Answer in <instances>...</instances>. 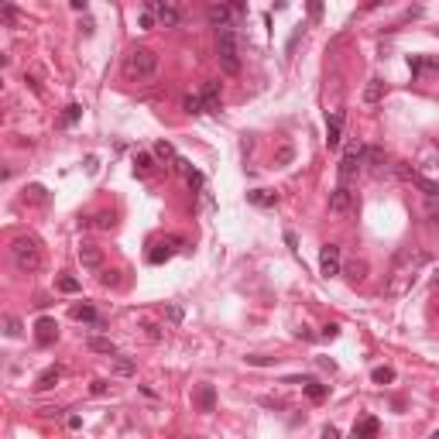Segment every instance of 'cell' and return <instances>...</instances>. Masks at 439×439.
<instances>
[{
	"label": "cell",
	"instance_id": "6da1fadb",
	"mask_svg": "<svg viewBox=\"0 0 439 439\" xmlns=\"http://www.w3.org/2000/svg\"><path fill=\"white\" fill-rule=\"evenodd\" d=\"M426 265H429V254L422 247H405V251H398V257H394V265H391V275H388V295H391V299H402L405 292H412L419 271Z\"/></svg>",
	"mask_w": 439,
	"mask_h": 439
},
{
	"label": "cell",
	"instance_id": "7a4b0ae2",
	"mask_svg": "<svg viewBox=\"0 0 439 439\" xmlns=\"http://www.w3.org/2000/svg\"><path fill=\"white\" fill-rule=\"evenodd\" d=\"M240 55H244V41L237 35V28H220L216 31V58H220V69L237 76L240 72Z\"/></svg>",
	"mask_w": 439,
	"mask_h": 439
},
{
	"label": "cell",
	"instance_id": "3957f363",
	"mask_svg": "<svg viewBox=\"0 0 439 439\" xmlns=\"http://www.w3.org/2000/svg\"><path fill=\"white\" fill-rule=\"evenodd\" d=\"M124 72H127V79L134 82H148L158 76V52L155 48H130L127 58H124Z\"/></svg>",
	"mask_w": 439,
	"mask_h": 439
},
{
	"label": "cell",
	"instance_id": "277c9868",
	"mask_svg": "<svg viewBox=\"0 0 439 439\" xmlns=\"http://www.w3.org/2000/svg\"><path fill=\"white\" fill-rule=\"evenodd\" d=\"M11 257H14V265L21 268V271H28V275L41 268V247H38L35 237H14Z\"/></svg>",
	"mask_w": 439,
	"mask_h": 439
},
{
	"label": "cell",
	"instance_id": "5b68a950",
	"mask_svg": "<svg viewBox=\"0 0 439 439\" xmlns=\"http://www.w3.org/2000/svg\"><path fill=\"white\" fill-rule=\"evenodd\" d=\"M364 155H367V148H364L360 141L347 144L343 158H340V168H336V172H340V185H350L360 172H364Z\"/></svg>",
	"mask_w": 439,
	"mask_h": 439
},
{
	"label": "cell",
	"instance_id": "8992f818",
	"mask_svg": "<svg viewBox=\"0 0 439 439\" xmlns=\"http://www.w3.org/2000/svg\"><path fill=\"white\" fill-rule=\"evenodd\" d=\"M350 209H354V189L350 185H336L330 192V213L333 216H347Z\"/></svg>",
	"mask_w": 439,
	"mask_h": 439
},
{
	"label": "cell",
	"instance_id": "52a82bcc",
	"mask_svg": "<svg viewBox=\"0 0 439 439\" xmlns=\"http://www.w3.org/2000/svg\"><path fill=\"white\" fill-rule=\"evenodd\" d=\"M76 254H79V265L86 268V271H100V268H103V247H100V244L82 240Z\"/></svg>",
	"mask_w": 439,
	"mask_h": 439
},
{
	"label": "cell",
	"instance_id": "ba28073f",
	"mask_svg": "<svg viewBox=\"0 0 439 439\" xmlns=\"http://www.w3.org/2000/svg\"><path fill=\"white\" fill-rule=\"evenodd\" d=\"M148 11L158 17L162 28H175V24L182 21V11L175 7V4H162V0H148Z\"/></svg>",
	"mask_w": 439,
	"mask_h": 439
},
{
	"label": "cell",
	"instance_id": "9c48e42d",
	"mask_svg": "<svg viewBox=\"0 0 439 439\" xmlns=\"http://www.w3.org/2000/svg\"><path fill=\"white\" fill-rule=\"evenodd\" d=\"M340 244H323V251H319V271H323V278H333L340 275Z\"/></svg>",
	"mask_w": 439,
	"mask_h": 439
},
{
	"label": "cell",
	"instance_id": "30bf717a",
	"mask_svg": "<svg viewBox=\"0 0 439 439\" xmlns=\"http://www.w3.org/2000/svg\"><path fill=\"white\" fill-rule=\"evenodd\" d=\"M199 100H203V114H220V82L209 79L199 90Z\"/></svg>",
	"mask_w": 439,
	"mask_h": 439
},
{
	"label": "cell",
	"instance_id": "8fae6325",
	"mask_svg": "<svg viewBox=\"0 0 439 439\" xmlns=\"http://www.w3.org/2000/svg\"><path fill=\"white\" fill-rule=\"evenodd\" d=\"M343 120H347V114H343V110H336V114L330 117V124H326V144H330V148H340V134H343Z\"/></svg>",
	"mask_w": 439,
	"mask_h": 439
},
{
	"label": "cell",
	"instance_id": "7c38bea8",
	"mask_svg": "<svg viewBox=\"0 0 439 439\" xmlns=\"http://www.w3.org/2000/svg\"><path fill=\"white\" fill-rule=\"evenodd\" d=\"M35 330H38L35 340L41 343V347H48V343H55V340H58V323H55V319H38Z\"/></svg>",
	"mask_w": 439,
	"mask_h": 439
},
{
	"label": "cell",
	"instance_id": "4fadbf2b",
	"mask_svg": "<svg viewBox=\"0 0 439 439\" xmlns=\"http://www.w3.org/2000/svg\"><path fill=\"white\" fill-rule=\"evenodd\" d=\"M58 378H62V367H58V364L45 367V370H41V374L35 378V391H48V388H55Z\"/></svg>",
	"mask_w": 439,
	"mask_h": 439
},
{
	"label": "cell",
	"instance_id": "5bb4252c",
	"mask_svg": "<svg viewBox=\"0 0 439 439\" xmlns=\"http://www.w3.org/2000/svg\"><path fill=\"white\" fill-rule=\"evenodd\" d=\"M408 65H412V72H415V76H432V72H439V58L412 55V58H408Z\"/></svg>",
	"mask_w": 439,
	"mask_h": 439
},
{
	"label": "cell",
	"instance_id": "9a60e30c",
	"mask_svg": "<svg viewBox=\"0 0 439 439\" xmlns=\"http://www.w3.org/2000/svg\"><path fill=\"white\" fill-rule=\"evenodd\" d=\"M196 405H199V412H213V408H216V388H213V384H199Z\"/></svg>",
	"mask_w": 439,
	"mask_h": 439
},
{
	"label": "cell",
	"instance_id": "2e32d148",
	"mask_svg": "<svg viewBox=\"0 0 439 439\" xmlns=\"http://www.w3.org/2000/svg\"><path fill=\"white\" fill-rule=\"evenodd\" d=\"M374 436H378V419L367 415V419H360L357 426H354V436L350 439H374Z\"/></svg>",
	"mask_w": 439,
	"mask_h": 439
},
{
	"label": "cell",
	"instance_id": "e0dca14e",
	"mask_svg": "<svg viewBox=\"0 0 439 439\" xmlns=\"http://www.w3.org/2000/svg\"><path fill=\"white\" fill-rule=\"evenodd\" d=\"M86 347H90L93 354H106V357H117V343H114V340H106V336H90V340H86Z\"/></svg>",
	"mask_w": 439,
	"mask_h": 439
},
{
	"label": "cell",
	"instance_id": "ac0fdd59",
	"mask_svg": "<svg viewBox=\"0 0 439 439\" xmlns=\"http://www.w3.org/2000/svg\"><path fill=\"white\" fill-rule=\"evenodd\" d=\"M384 93H388V86H384L381 79H370L367 86H364V103H381Z\"/></svg>",
	"mask_w": 439,
	"mask_h": 439
},
{
	"label": "cell",
	"instance_id": "d6986e66",
	"mask_svg": "<svg viewBox=\"0 0 439 439\" xmlns=\"http://www.w3.org/2000/svg\"><path fill=\"white\" fill-rule=\"evenodd\" d=\"M175 244H182V240H179V237L162 240V244H158V251H151V254H148V261H151V265H162L165 257H172V247H175Z\"/></svg>",
	"mask_w": 439,
	"mask_h": 439
},
{
	"label": "cell",
	"instance_id": "ffe728a7",
	"mask_svg": "<svg viewBox=\"0 0 439 439\" xmlns=\"http://www.w3.org/2000/svg\"><path fill=\"white\" fill-rule=\"evenodd\" d=\"M384 162H388L384 148H374V144H370V148H367V155H364V165H370L374 172H384Z\"/></svg>",
	"mask_w": 439,
	"mask_h": 439
},
{
	"label": "cell",
	"instance_id": "44dd1931",
	"mask_svg": "<svg viewBox=\"0 0 439 439\" xmlns=\"http://www.w3.org/2000/svg\"><path fill=\"white\" fill-rule=\"evenodd\" d=\"M72 319H82V323H93V326H103L93 305H72Z\"/></svg>",
	"mask_w": 439,
	"mask_h": 439
},
{
	"label": "cell",
	"instance_id": "7402d4cb",
	"mask_svg": "<svg viewBox=\"0 0 439 439\" xmlns=\"http://www.w3.org/2000/svg\"><path fill=\"white\" fill-rule=\"evenodd\" d=\"M134 370H138V367H134V360H130V357H120V354L114 357V374H117V378H130Z\"/></svg>",
	"mask_w": 439,
	"mask_h": 439
},
{
	"label": "cell",
	"instance_id": "603a6c76",
	"mask_svg": "<svg viewBox=\"0 0 439 439\" xmlns=\"http://www.w3.org/2000/svg\"><path fill=\"white\" fill-rule=\"evenodd\" d=\"M412 185H419L426 199H439V182H432V179H426V175H419V179H415Z\"/></svg>",
	"mask_w": 439,
	"mask_h": 439
},
{
	"label": "cell",
	"instance_id": "cb8c5ba5",
	"mask_svg": "<svg viewBox=\"0 0 439 439\" xmlns=\"http://www.w3.org/2000/svg\"><path fill=\"white\" fill-rule=\"evenodd\" d=\"M247 199H251L254 206H275V203H278L275 192H265V189H254V192H247Z\"/></svg>",
	"mask_w": 439,
	"mask_h": 439
},
{
	"label": "cell",
	"instance_id": "d4e9b609",
	"mask_svg": "<svg viewBox=\"0 0 439 439\" xmlns=\"http://www.w3.org/2000/svg\"><path fill=\"white\" fill-rule=\"evenodd\" d=\"M391 172L398 175L402 182H415V179H419V172H415V168H412L408 162H394V165H391Z\"/></svg>",
	"mask_w": 439,
	"mask_h": 439
},
{
	"label": "cell",
	"instance_id": "484cf974",
	"mask_svg": "<svg viewBox=\"0 0 439 439\" xmlns=\"http://www.w3.org/2000/svg\"><path fill=\"white\" fill-rule=\"evenodd\" d=\"M0 21L11 24V28H17V24H21V14H17V7H14V4H4V7H0Z\"/></svg>",
	"mask_w": 439,
	"mask_h": 439
},
{
	"label": "cell",
	"instance_id": "4316f807",
	"mask_svg": "<svg viewBox=\"0 0 439 439\" xmlns=\"http://www.w3.org/2000/svg\"><path fill=\"white\" fill-rule=\"evenodd\" d=\"M151 168H155V162H151V155H144V151H138V155H134V172H138V175H148Z\"/></svg>",
	"mask_w": 439,
	"mask_h": 439
},
{
	"label": "cell",
	"instance_id": "83f0119b",
	"mask_svg": "<svg viewBox=\"0 0 439 439\" xmlns=\"http://www.w3.org/2000/svg\"><path fill=\"white\" fill-rule=\"evenodd\" d=\"M155 158H162V162H179V158H175V148L168 141H158V144H155Z\"/></svg>",
	"mask_w": 439,
	"mask_h": 439
},
{
	"label": "cell",
	"instance_id": "f1b7e54d",
	"mask_svg": "<svg viewBox=\"0 0 439 439\" xmlns=\"http://www.w3.org/2000/svg\"><path fill=\"white\" fill-rule=\"evenodd\" d=\"M370 381H374V384H391L394 381V370L391 367H374V370H370Z\"/></svg>",
	"mask_w": 439,
	"mask_h": 439
},
{
	"label": "cell",
	"instance_id": "f546056e",
	"mask_svg": "<svg viewBox=\"0 0 439 439\" xmlns=\"http://www.w3.org/2000/svg\"><path fill=\"white\" fill-rule=\"evenodd\" d=\"M4 326H7L4 333L11 336V340H17V336L24 333V323H21V319H17V316H7V319H4Z\"/></svg>",
	"mask_w": 439,
	"mask_h": 439
},
{
	"label": "cell",
	"instance_id": "4dcf8cb0",
	"mask_svg": "<svg viewBox=\"0 0 439 439\" xmlns=\"http://www.w3.org/2000/svg\"><path fill=\"white\" fill-rule=\"evenodd\" d=\"M326 391H330V388H326V384H319V381H309V384H305V394H309L312 402H323Z\"/></svg>",
	"mask_w": 439,
	"mask_h": 439
},
{
	"label": "cell",
	"instance_id": "1f68e13d",
	"mask_svg": "<svg viewBox=\"0 0 439 439\" xmlns=\"http://www.w3.org/2000/svg\"><path fill=\"white\" fill-rule=\"evenodd\" d=\"M79 114H82V106H79V103H69V106H65V114H62V124H65V127H69V124H76V120H79Z\"/></svg>",
	"mask_w": 439,
	"mask_h": 439
},
{
	"label": "cell",
	"instance_id": "d6a6232c",
	"mask_svg": "<svg viewBox=\"0 0 439 439\" xmlns=\"http://www.w3.org/2000/svg\"><path fill=\"white\" fill-rule=\"evenodd\" d=\"M347 271H350V278H354V281H364V278H367V265H364V261L347 265Z\"/></svg>",
	"mask_w": 439,
	"mask_h": 439
},
{
	"label": "cell",
	"instance_id": "836d02e7",
	"mask_svg": "<svg viewBox=\"0 0 439 439\" xmlns=\"http://www.w3.org/2000/svg\"><path fill=\"white\" fill-rule=\"evenodd\" d=\"M185 110H189V114H203V100H199V93H196V96H185Z\"/></svg>",
	"mask_w": 439,
	"mask_h": 439
},
{
	"label": "cell",
	"instance_id": "e575fe53",
	"mask_svg": "<svg viewBox=\"0 0 439 439\" xmlns=\"http://www.w3.org/2000/svg\"><path fill=\"white\" fill-rule=\"evenodd\" d=\"M58 289L62 292H79V281H76V278H58Z\"/></svg>",
	"mask_w": 439,
	"mask_h": 439
},
{
	"label": "cell",
	"instance_id": "d590c367",
	"mask_svg": "<svg viewBox=\"0 0 439 439\" xmlns=\"http://www.w3.org/2000/svg\"><path fill=\"white\" fill-rule=\"evenodd\" d=\"M155 21H158V17H155V14H151V11H144V14H141V17H138V24H141V28H144V31H148V28H155Z\"/></svg>",
	"mask_w": 439,
	"mask_h": 439
},
{
	"label": "cell",
	"instance_id": "8d00e7d4",
	"mask_svg": "<svg viewBox=\"0 0 439 439\" xmlns=\"http://www.w3.org/2000/svg\"><path fill=\"white\" fill-rule=\"evenodd\" d=\"M426 213L432 220H439V199H426Z\"/></svg>",
	"mask_w": 439,
	"mask_h": 439
},
{
	"label": "cell",
	"instance_id": "74e56055",
	"mask_svg": "<svg viewBox=\"0 0 439 439\" xmlns=\"http://www.w3.org/2000/svg\"><path fill=\"white\" fill-rule=\"evenodd\" d=\"M96 227H100V230H110V227H114L110 213H100V216H96Z\"/></svg>",
	"mask_w": 439,
	"mask_h": 439
},
{
	"label": "cell",
	"instance_id": "f35d334b",
	"mask_svg": "<svg viewBox=\"0 0 439 439\" xmlns=\"http://www.w3.org/2000/svg\"><path fill=\"white\" fill-rule=\"evenodd\" d=\"M292 158H295V151H292V148H281V151H278V165H289Z\"/></svg>",
	"mask_w": 439,
	"mask_h": 439
},
{
	"label": "cell",
	"instance_id": "ab89813d",
	"mask_svg": "<svg viewBox=\"0 0 439 439\" xmlns=\"http://www.w3.org/2000/svg\"><path fill=\"white\" fill-rule=\"evenodd\" d=\"M100 281H103L106 289H114V285L120 281V278H117V271H106V275H100Z\"/></svg>",
	"mask_w": 439,
	"mask_h": 439
},
{
	"label": "cell",
	"instance_id": "60d3db41",
	"mask_svg": "<svg viewBox=\"0 0 439 439\" xmlns=\"http://www.w3.org/2000/svg\"><path fill=\"white\" fill-rule=\"evenodd\" d=\"M168 319H172V323H182V309H179V305H168Z\"/></svg>",
	"mask_w": 439,
	"mask_h": 439
},
{
	"label": "cell",
	"instance_id": "b9f144b4",
	"mask_svg": "<svg viewBox=\"0 0 439 439\" xmlns=\"http://www.w3.org/2000/svg\"><path fill=\"white\" fill-rule=\"evenodd\" d=\"M285 244H289L292 251H299V237H295V233H292V230H285Z\"/></svg>",
	"mask_w": 439,
	"mask_h": 439
},
{
	"label": "cell",
	"instance_id": "7bdbcfd3",
	"mask_svg": "<svg viewBox=\"0 0 439 439\" xmlns=\"http://www.w3.org/2000/svg\"><path fill=\"white\" fill-rule=\"evenodd\" d=\"M323 439H340V429H336V426H326V429H323Z\"/></svg>",
	"mask_w": 439,
	"mask_h": 439
},
{
	"label": "cell",
	"instance_id": "ee69618b",
	"mask_svg": "<svg viewBox=\"0 0 439 439\" xmlns=\"http://www.w3.org/2000/svg\"><path fill=\"white\" fill-rule=\"evenodd\" d=\"M247 364H254V367H265V364H271V357H247Z\"/></svg>",
	"mask_w": 439,
	"mask_h": 439
},
{
	"label": "cell",
	"instance_id": "f6af8a7d",
	"mask_svg": "<svg viewBox=\"0 0 439 439\" xmlns=\"http://www.w3.org/2000/svg\"><path fill=\"white\" fill-rule=\"evenodd\" d=\"M106 388H110L106 381H93V394H106Z\"/></svg>",
	"mask_w": 439,
	"mask_h": 439
},
{
	"label": "cell",
	"instance_id": "bcb514c9",
	"mask_svg": "<svg viewBox=\"0 0 439 439\" xmlns=\"http://www.w3.org/2000/svg\"><path fill=\"white\" fill-rule=\"evenodd\" d=\"M144 330H148V340H162V333H158V326H151V323H148Z\"/></svg>",
	"mask_w": 439,
	"mask_h": 439
},
{
	"label": "cell",
	"instance_id": "7dc6e473",
	"mask_svg": "<svg viewBox=\"0 0 439 439\" xmlns=\"http://www.w3.org/2000/svg\"><path fill=\"white\" fill-rule=\"evenodd\" d=\"M432 285H439V271H436V278H432Z\"/></svg>",
	"mask_w": 439,
	"mask_h": 439
}]
</instances>
